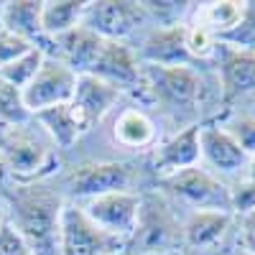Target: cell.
<instances>
[{"mask_svg":"<svg viewBox=\"0 0 255 255\" xmlns=\"http://www.w3.org/2000/svg\"><path fill=\"white\" fill-rule=\"evenodd\" d=\"M64 197L44 181L8 189V222L20 232L31 255H59V222Z\"/></svg>","mask_w":255,"mask_h":255,"instance_id":"cell-1","label":"cell"},{"mask_svg":"<svg viewBox=\"0 0 255 255\" xmlns=\"http://www.w3.org/2000/svg\"><path fill=\"white\" fill-rule=\"evenodd\" d=\"M56 145L36 120L23 125H0V156L15 184L41 181L54 161Z\"/></svg>","mask_w":255,"mask_h":255,"instance_id":"cell-2","label":"cell"},{"mask_svg":"<svg viewBox=\"0 0 255 255\" xmlns=\"http://www.w3.org/2000/svg\"><path fill=\"white\" fill-rule=\"evenodd\" d=\"M181 225L163 194H143L133 238L128 240L130 255H179Z\"/></svg>","mask_w":255,"mask_h":255,"instance_id":"cell-3","label":"cell"},{"mask_svg":"<svg viewBox=\"0 0 255 255\" xmlns=\"http://www.w3.org/2000/svg\"><path fill=\"white\" fill-rule=\"evenodd\" d=\"M148 100L168 115H191L204 92V82L194 67H153L143 64Z\"/></svg>","mask_w":255,"mask_h":255,"instance_id":"cell-4","label":"cell"},{"mask_svg":"<svg viewBox=\"0 0 255 255\" xmlns=\"http://www.w3.org/2000/svg\"><path fill=\"white\" fill-rule=\"evenodd\" d=\"M90 74L108 82L120 95H130L140 105H151L145 77H143V64H140L135 49L128 46V41H105L102 54Z\"/></svg>","mask_w":255,"mask_h":255,"instance_id":"cell-5","label":"cell"},{"mask_svg":"<svg viewBox=\"0 0 255 255\" xmlns=\"http://www.w3.org/2000/svg\"><path fill=\"white\" fill-rule=\"evenodd\" d=\"M125 250L128 245L105 235L97 225H92L77 202L64 204L59 222V255H110Z\"/></svg>","mask_w":255,"mask_h":255,"instance_id":"cell-6","label":"cell"},{"mask_svg":"<svg viewBox=\"0 0 255 255\" xmlns=\"http://www.w3.org/2000/svg\"><path fill=\"white\" fill-rule=\"evenodd\" d=\"M143 23L148 13L138 0H92L82 13V26L105 41H128Z\"/></svg>","mask_w":255,"mask_h":255,"instance_id":"cell-7","label":"cell"},{"mask_svg":"<svg viewBox=\"0 0 255 255\" xmlns=\"http://www.w3.org/2000/svg\"><path fill=\"white\" fill-rule=\"evenodd\" d=\"M135 168L125 161H84L67 174L69 194L82 202L113 191H133Z\"/></svg>","mask_w":255,"mask_h":255,"instance_id":"cell-8","label":"cell"},{"mask_svg":"<svg viewBox=\"0 0 255 255\" xmlns=\"http://www.w3.org/2000/svg\"><path fill=\"white\" fill-rule=\"evenodd\" d=\"M77 204L92 220V225H97L105 235H110L125 245L133 238L135 225H138V212H140L138 191H113V194L82 199Z\"/></svg>","mask_w":255,"mask_h":255,"instance_id":"cell-9","label":"cell"},{"mask_svg":"<svg viewBox=\"0 0 255 255\" xmlns=\"http://www.w3.org/2000/svg\"><path fill=\"white\" fill-rule=\"evenodd\" d=\"M222 105L230 108L255 95V49L217 41L215 59Z\"/></svg>","mask_w":255,"mask_h":255,"instance_id":"cell-10","label":"cell"},{"mask_svg":"<svg viewBox=\"0 0 255 255\" xmlns=\"http://www.w3.org/2000/svg\"><path fill=\"white\" fill-rule=\"evenodd\" d=\"M166 191L181 204L191 209H220V212H232L230 209V186L220 181L207 168H186L181 174H174L163 179Z\"/></svg>","mask_w":255,"mask_h":255,"instance_id":"cell-11","label":"cell"},{"mask_svg":"<svg viewBox=\"0 0 255 255\" xmlns=\"http://www.w3.org/2000/svg\"><path fill=\"white\" fill-rule=\"evenodd\" d=\"M74 87H77V74L59 59L46 56L33 82L23 90V102L31 115H38L49 108L72 102Z\"/></svg>","mask_w":255,"mask_h":255,"instance_id":"cell-12","label":"cell"},{"mask_svg":"<svg viewBox=\"0 0 255 255\" xmlns=\"http://www.w3.org/2000/svg\"><path fill=\"white\" fill-rule=\"evenodd\" d=\"M102 46H105V38H100L97 33H92L90 28H84L82 23L67 33H61L56 38H41L38 46L44 51V56H51V59H59L61 64L79 77V74H90L92 67L97 64L100 54H102Z\"/></svg>","mask_w":255,"mask_h":255,"instance_id":"cell-13","label":"cell"},{"mask_svg":"<svg viewBox=\"0 0 255 255\" xmlns=\"http://www.w3.org/2000/svg\"><path fill=\"white\" fill-rule=\"evenodd\" d=\"M140 64H153V67H194L189 49H186V31L184 23L176 26H153L135 46Z\"/></svg>","mask_w":255,"mask_h":255,"instance_id":"cell-14","label":"cell"},{"mask_svg":"<svg viewBox=\"0 0 255 255\" xmlns=\"http://www.w3.org/2000/svg\"><path fill=\"white\" fill-rule=\"evenodd\" d=\"M199 123L184 125L179 133L166 138L153 148V171L163 181L174 174H181L186 168H194L202 161V148H199Z\"/></svg>","mask_w":255,"mask_h":255,"instance_id":"cell-15","label":"cell"},{"mask_svg":"<svg viewBox=\"0 0 255 255\" xmlns=\"http://www.w3.org/2000/svg\"><path fill=\"white\" fill-rule=\"evenodd\" d=\"M120 92L115 87H110L108 82H102L95 74H79L77 77V87L72 95V110L82 125V130L87 133L97 123H102L110 115V110L120 102Z\"/></svg>","mask_w":255,"mask_h":255,"instance_id":"cell-16","label":"cell"},{"mask_svg":"<svg viewBox=\"0 0 255 255\" xmlns=\"http://www.w3.org/2000/svg\"><path fill=\"white\" fill-rule=\"evenodd\" d=\"M199 148H202V161L215 174H222V176L245 174V168L250 163V158L238 145V140L225 130V125H202Z\"/></svg>","mask_w":255,"mask_h":255,"instance_id":"cell-17","label":"cell"},{"mask_svg":"<svg viewBox=\"0 0 255 255\" xmlns=\"http://www.w3.org/2000/svg\"><path fill=\"white\" fill-rule=\"evenodd\" d=\"M232 212L220 209H191L181 225V243L194 250L217 248L232 227Z\"/></svg>","mask_w":255,"mask_h":255,"instance_id":"cell-18","label":"cell"},{"mask_svg":"<svg viewBox=\"0 0 255 255\" xmlns=\"http://www.w3.org/2000/svg\"><path fill=\"white\" fill-rule=\"evenodd\" d=\"M113 138L128 151H145L156 145L158 128L143 108H125L113 123Z\"/></svg>","mask_w":255,"mask_h":255,"instance_id":"cell-19","label":"cell"},{"mask_svg":"<svg viewBox=\"0 0 255 255\" xmlns=\"http://www.w3.org/2000/svg\"><path fill=\"white\" fill-rule=\"evenodd\" d=\"M248 3L240 0H212V3H202L197 8V20L202 28H207L217 41H225L230 33H235L245 18Z\"/></svg>","mask_w":255,"mask_h":255,"instance_id":"cell-20","label":"cell"},{"mask_svg":"<svg viewBox=\"0 0 255 255\" xmlns=\"http://www.w3.org/2000/svg\"><path fill=\"white\" fill-rule=\"evenodd\" d=\"M0 23L5 31L38 46V41L44 38V33H41V0H8V3H3Z\"/></svg>","mask_w":255,"mask_h":255,"instance_id":"cell-21","label":"cell"},{"mask_svg":"<svg viewBox=\"0 0 255 255\" xmlns=\"http://www.w3.org/2000/svg\"><path fill=\"white\" fill-rule=\"evenodd\" d=\"M33 120L44 128V133L51 138V143L59 148V151H69V148L84 135V130H82V125H79L69 102L38 113V115H33Z\"/></svg>","mask_w":255,"mask_h":255,"instance_id":"cell-22","label":"cell"},{"mask_svg":"<svg viewBox=\"0 0 255 255\" xmlns=\"http://www.w3.org/2000/svg\"><path fill=\"white\" fill-rule=\"evenodd\" d=\"M82 0H41V33L46 38H56L82 23L84 13Z\"/></svg>","mask_w":255,"mask_h":255,"instance_id":"cell-23","label":"cell"},{"mask_svg":"<svg viewBox=\"0 0 255 255\" xmlns=\"http://www.w3.org/2000/svg\"><path fill=\"white\" fill-rule=\"evenodd\" d=\"M44 59H46L44 51L33 46L31 51H26L20 59H15L13 64H8V67L0 72V79L8 82V84H13V87H18V90H26L28 84L33 82V77L38 74Z\"/></svg>","mask_w":255,"mask_h":255,"instance_id":"cell-24","label":"cell"},{"mask_svg":"<svg viewBox=\"0 0 255 255\" xmlns=\"http://www.w3.org/2000/svg\"><path fill=\"white\" fill-rule=\"evenodd\" d=\"M33 120L23 102V90L0 79V125H23Z\"/></svg>","mask_w":255,"mask_h":255,"instance_id":"cell-25","label":"cell"},{"mask_svg":"<svg viewBox=\"0 0 255 255\" xmlns=\"http://www.w3.org/2000/svg\"><path fill=\"white\" fill-rule=\"evenodd\" d=\"M184 31H186V49H189L191 59H194L197 64L215 59L217 38L212 36L207 28H202L199 23H184Z\"/></svg>","mask_w":255,"mask_h":255,"instance_id":"cell-26","label":"cell"},{"mask_svg":"<svg viewBox=\"0 0 255 255\" xmlns=\"http://www.w3.org/2000/svg\"><path fill=\"white\" fill-rule=\"evenodd\" d=\"M225 125V130L238 140V145L245 151L248 158H255V118L250 115H235L230 118Z\"/></svg>","mask_w":255,"mask_h":255,"instance_id":"cell-27","label":"cell"},{"mask_svg":"<svg viewBox=\"0 0 255 255\" xmlns=\"http://www.w3.org/2000/svg\"><path fill=\"white\" fill-rule=\"evenodd\" d=\"M31 49H33L31 41H26V38H20V36L3 28L0 31V72H3L8 64H13L15 59H20L26 51H31Z\"/></svg>","mask_w":255,"mask_h":255,"instance_id":"cell-28","label":"cell"},{"mask_svg":"<svg viewBox=\"0 0 255 255\" xmlns=\"http://www.w3.org/2000/svg\"><path fill=\"white\" fill-rule=\"evenodd\" d=\"M230 209L232 215H240V217L255 209V181L243 176L238 184L230 186Z\"/></svg>","mask_w":255,"mask_h":255,"instance_id":"cell-29","label":"cell"},{"mask_svg":"<svg viewBox=\"0 0 255 255\" xmlns=\"http://www.w3.org/2000/svg\"><path fill=\"white\" fill-rule=\"evenodd\" d=\"M0 255H31L26 240L20 238V232L8 222V217L0 225Z\"/></svg>","mask_w":255,"mask_h":255,"instance_id":"cell-30","label":"cell"},{"mask_svg":"<svg viewBox=\"0 0 255 255\" xmlns=\"http://www.w3.org/2000/svg\"><path fill=\"white\" fill-rule=\"evenodd\" d=\"M240 225H243V235L255 238V209H250L248 215H243V217H240Z\"/></svg>","mask_w":255,"mask_h":255,"instance_id":"cell-31","label":"cell"},{"mask_svg":"<svg viewBox=\"0 0 255 255\" xmlns=\"http://www.w3.org/2000/svg\"><path fill=\"white\" fill-rule=\"evenodd\" d=\"M245 179L255 181V158H250V163H248V168H245Z\"/></svg>","mask_w":255,"mask_h":255,"instance_id":"cell-32","label":"cell"},{"mask_svg":"<svg viewBox=\"0 0 255 255\" xmlns=\"http://www.w3.org/2000/svg\"><path fill=\"white\" fill-rule=\"evenodd\" d=\"M245 248H248V255H255V238L245 235Z\"/></svg>","mask_w":255,"mask_h":255,"instance_id":"cell-33","label":"cell"},{"mask_svg":"<svg viewBox=\"0 0 255 255\" xmlns=\"http://www.w3.org/2000/svg\"><path fill=\"white\" fill-rule=\"evenodd\" d=\"M5 222V217H3V209H0V225H3Z\"/></svg>","mask_w":255,"mask_h":255,"instance_id":"cell-34","label":"cell"},{"mask_svg":"<svg viewBox=\"0 0 255 255\" xmlns=\"http://www.w3.org/2000/svg\"><path fill=\"white\" fill-rule=\"evenodd\" d=\"M110 255H125V253H110Z\"/></svg>","mask_w":255,"mask_h":255,"instance_id":"cell-35","label":"cell"},{"mask_svg":"<svg viewBox=\"0 0 255 255\" xmlns=\"http://www.w3.org/2000/svg\"><path fill=\"white\" fill-rule=\"evenodd\" d=\"M0 13H3V3H0Z\"/></svg>","mask_w":255,"mask_h":255,"instance_id":"cell-36","label":"cell"},{"mask_svg":"<svg viewBox=\"0 0 255 255\" xmlns=\"http://www.w3.org/2000/svg\"><path fill=\"white\" fill-rule=\"evenodd\" d=\"M0 31H3V23H0Z\"/></svg>","mask_w":255,"mask_h":255,"instance_id":"cell-37","label":"cell"}]
</instances>
